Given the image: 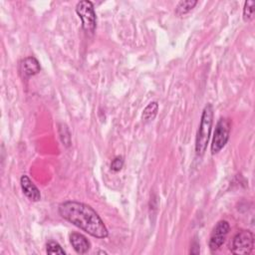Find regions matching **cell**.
I'll return each mask as SVG.
<instances>
[{
  "label": "cell",
  "instance_id": "obj_1",
  "mask_svg": "<svg viewBox=\"0 0 255 255\" xmlns=\"http://www.w3.org/2000/svg\"><path fill=\"white\" fill-rule=\"evenodd\" d=\"M59 214L70 223L96 238H106L108 228L96 210L83 202L68 200L59 205Z\"/></svg>",
  "mask_w": 255,
  "mask_h": 255
},
{
  "label": "cell",
  "instance_id": "obj_2",
  "mask_svg": "<svg viewBox=\"0 0 255 255\" xmlns=\"http://www.w3.org/2000/svg\"><path fill=\"white\" fill-rule=\"evenodd\" d=\"M212 123H213V106L211 104H207L202 111L200 124L197 129L196 138H195V152L199 156L203 155L206 150L207 143L210 137Z\"/></svg>",
  "mask_w": 255,
  "mask_h": 255
},
{
  "label": "cell",
  "instance_id": "obj_3",
  "mask_svg": "<svg viewBox=\"0 0 255 255\" xmlns=\"http://www.w3.org/2000/svg\"><path fill=\"white\" fill-rule=\"evenodd\" d=\"M76 13L82 20V27L87 33H94L97 26V17L93 2L82 0L76 5Z\"/></svg>",
  "mask_w": 255,
  "mask_h": 255
},
{
  "label": "cell",
  "instance_id": "obj_4",
  "mask_svg": "<svg viewBox=\"0 0 255 255\" xmlns=\"http://www.w3.org/2000/svg\"><path fill=\"white\" fill-rule=\"evenodd\" d=\"M231 129V121L228 118H221L218 120L211 142V153H218L227 143Z\"/></svg>",
  "mask_w": 255,
  "mask_h": 255
},
{
  "label": "cell",
  "instance_id": "obj_5",
  "mask_svg": "<svg viewBox=\"0 0 255 255\" xmlns=\"http://www.w3.org/2000/svg\"><path fill=\"white\" fill-rule=\"evenodd\" d=\"M254 247V235L249 230L239 231L232 239L230 250L233 254H250Z\"/></svg>",
  "mask_w": 255,
  "mask_h": 255
},
{
  "label": "cell",
  "instance_id": "obj_6",
  "mask_svg": "<svg viewBox=\"0 0 255 255\" xmlns=\"http://www.w3.org/2000/svg\"><path fill=\"white\" fill-rule=\"evenodd\" d=\"M229 230H230V225L226 220H220L216 223L215 227L211 232L209 243H208L209 249L211 250V252L218 250L223 245Z\"/></svg>",
  "mask_w": 255,
  "mask_h": 255
},
{
  "label": "cell",
  "instance_id": "obj_7",
  "mask_svg": "<svg viewBox=\"0 0 255 255\" xmlns=\"http://www.w3.org/2000/svg\"><path fill=\"white\" fill-rule=\"evenodd\" d=\"M41 70L40 63L35 57H27L20 61L19 63V73L22 78L27 79L36 74H38Z\"/></svg>",
  "mask_w": 255,
  "mask_h": 255
},
{
  "label": "cell",
  "instance_id": "obj_8",
  "mask_svg": "<svg viewBox=\"0 0 255 255\" xmlns=\"http://www.w3.org/2000/svg\"><path fill=\"white\" fill-rule=\"evenodd\" d=\"M20 185L24 195L31 201H39L41 199V192L34 182L27 176L22 175L20 178Z\"/></svg>",
  "mask_w": 255,
  "mask_h": 255
},
{
  "label": "cell",
  "instance_id": "obj_9",
  "mask_svg": "<svg viewBox=\"0 0 255 255\" xmlns=\"http://www.w3.org/2000/svg\"><path fill=\"white\" fill-rule=\"evenodd\" d=\"M70 243L78 254L87 253L91 247V243L87 237L78 232H73L70 235Z\"/></svg>",
  "mask_w": 255,
  "mask_h": 255
},
{
  "label": "cell",
  "instance_id": "obj_10",
  "mask_svg": "<svg viewBox=\"0 0 255 255\" xmlns=\"http://www.w3.org/2000/svg\"><path fill=\"white\" fill-rule=\"evenodd\" d=\"M158 112V104L157 102H151L149 103L143 110L142 112V115H141V120L142 122L144 123H147V122H150L152 121L156 114Z\"/></svg>",
  "mask_w": 255,
  "mask_h": 255
},
{
  "label": "cell",
  "instance_id": "obj_11",
  "mask_svg": "<svg viewBox=\"0 0 255 255\" xmlns=\"http://www.w3.org/2000/svg\"><path fill=\"white\" fill-rule=\"evenodd\" d=\"M197 4L196 0H184V1H180L178 2L176 9H175V13L178 16H182L186 13H188L189 11H191L194 6Z\"/></svg>",
  "mask_w": 255,
  "mask_h": 255
},
{
  "label": "cell",
  "instance_id": "obj_12",
  "mask_svg": "<svg viewBox=\"0 0 255 255\" xmlns=\"http://www.w3.org/2000/svg\"><path fill=\"white\" fill-rule=\"evenodd\" d=\"M254 8L255 2L252 0H247L244 3L243 7V19L245 22H249L254 16Z\"/></svg>",
  "mask_w": 255,
  "mask_h": 255
},
{
  "label": "cell",
  "instance_id": "obj_13",
  "mask_svg": "<svg viewBox=\"0 0 255 255\" xmlns=\"http://www.w3.org/2000/svg\"><path fill=\"white\" fill-rule=\"evenodd\" d=\"M46 252L48 254H66L65 250L61 247V245L56 241H49L46 246Z\"/></svg>",
  "mask_w": 255,
  "mask_h": 255
},
{
  "label": "cell",
  "instance_id": "obj_14",
  "mask_svg": "<svg viewBox=\"0 0 255 255\" xmlns=\"http://www.w3.org/2000/svg\"><path fill=\"white\" fill-rule=\"evenodd\" d=\"M123 165H124V157L123 156H117L111 162V169L115 172H118L122 169Z\"/></svg>",
  "mask_w": 255,
  "mask_h": 255
}]
</instances>
